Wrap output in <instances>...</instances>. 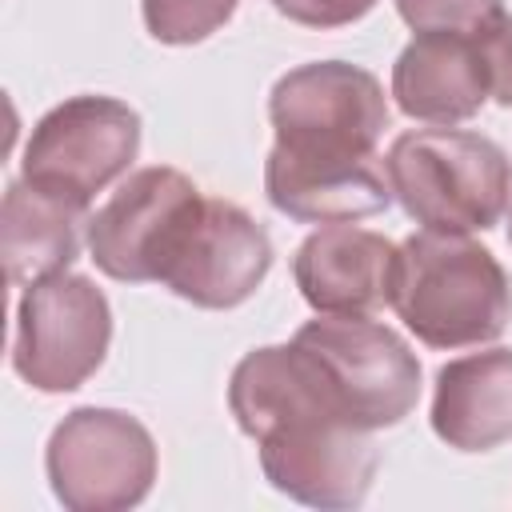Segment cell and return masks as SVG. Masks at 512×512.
Segmentation results:
<instances>
[{
	"instance_id": "1",
	"label": "cell",
	"mask_w": 512,
	"mask_h": 512,
	"mask_svg": "<svg viewBox=\"0 0 512 512\" xmlns=\"http://www.w3.org/2000/svg\"><path fill=\"white\" fill-rule=\"evenodd\" d=\"M228 408L260 444V468L276 492L336 512L364 504L380 452L308 348L292 340L248 352L232 372Z\"/></svg>"
},
{
	"instance_id": "2",
	"label": "cell",
	"mask_w": 512,
	"mask_h": 512,
	"mask_svg": "<svg viewBox=\"0 0 512 512\" xmlns=\"http://www.w3.org/2000/svg\"><path fill=\"white\" fill-rule=\"evenodd\" d=\"M392 308L420 344L472 348L508 328L512 284L484 244L424 228L400 244Z\"/></svg>"
},
{
	"instance_id": "3",
	"label": "cell",
	"mask_w": 512,
	"mask_h": 512,
	"mask_svg": "<svg viewBox=\"0 0 512 512\" xmlns=\"http://www.w3.org/2000/svg\"><path fill=\"white\" fill-rule=\"evenodd\" d=\"M388 184L428 232H484L512 200V160L480 132L416 128L388 148Z\"/></svg>"
},
{
	"instance_id": "4",
	"label": "cell",
	"mask_w": 512,
	"mask_h": 512,
	"mask_svg": "<svg viewBox=\"0 0 512 512\" xmlns=\"http://www.w3.org/2000/svg\"><path fill=\"white\" fill-rule=\"evenodd\" d=\"M276 152L300 164L376 160L388 128V100L372 72L344 60H316L284 72L268 96Z\"/></svg>"
},
{
	"instance_id": "5",
	"label": "cell",
	"mask_w": 512,
	"mask_h": 512,
	"mask_svg": "<svg viewBox=\"0 0 512 512\" xmlns=\"http://www.w3.org/2000/svg\"><path fill=\"white\" fill-rule=\"evenodd\" d=\"M204 200L208 196L176 168L152 164L132 172L88 220V252L96 268L128 284H164L192 224L204 212Z\"/></svg>"
},
{
	"instance_id": "6",
	"label": "cell",
	"mask_w": 512,
	"mask_h": 512,
	"mask_svg": "<svg viewBox=\"0 0 512 512\" xmlns=\"http://www.w3.org/2000/svg\"><path fill=\"white\" fill-rule=\"evenodd\" d=\"M52 492L72 512H124L136 508L156 480L152 432L116 408L68 412L44 452Z\"/></svg>"
},
{
	"instance_id": "7",
	"label": "cell",
	"mask_w": 512,
	"mask_h": 512,
	"mask_svg": "<svg viewBox=\"0 0 512 512\" xmlns=\"http://www.w3.org/2000/svg\"><path fill=\"white\" fill-rule=\"evenodd\" d=\"M112 344L108 296L76 272H52L24 288L16 304L12 368L36 392H72Z\"/></svg>"
},
{
	"instance_id": "8",
	"label": "cell",
	"mask_w": 512,
	"mask_h": 512,
	"mask_svg": "<svg viewBox=\"0 0 512 512\" xmlns=\"http://www.w3.org/2000/svg\"><path fill=\"white\" fill-rule=\"evenodd\" d=\"M140 152V116L112 96H72L44 112L24 144V180L64 204L88 208Z\"/></svg>"
},
{
	"instance_id": "9",
	"label": "cell",
	"mask_w": 512,
	"mask_h": 512,
	"mask_svg": "<svg viewBox=\"0 0 512 512\" xmlns=\"http://www.w3.org/2000/svg\"><path fill=\"white\" fill-rule=\"evenodd\" d=\"M296 344L316 356L344 412L368 432L400 424L420 400V360L388 324L320 312Z\"/></svg>"
},
{
	"instance_id": "10",
	"label": "cell",
	"mask_w": 512,
	"mask_h": 512,
	"mask_svg": "<svg viewBox=\"0 0 512 512\" xmlns=\"http://www.w3.org/2000/svg\"><path fill=\"white\" fill-rule=\"evenodd\" d=\"M272 268V240L232 200H204L180 256L172 260L164 288L196 308H236L244 304Z\"/></svg>"
},
{
	"instance_id": "11",
	"label": "cell",
	"mask_w": 512,
	"mask_h": 512,
	"mask_svg": "<svg viewBox=\"0 0 512 512\" xmlns=\"http://www.w3.org/2000/svg\"><path fill=\"white\" fill-rule=\"evenodd\" d=\"M400 248L368 228L324 224L292 260L300 296L324 316H372L392 304Z\"/></svg>"
},
{
	"instance_id": "12",
	"label": "cell",
	"mask_w": 512,
	"mask_h": 512,
	"mask_svg": "<svg viewBox=\"0 0 512 512\" xmlns=\"http://www.w3.org/2000/svg\"><path fill=\"white\" fill-rule=\"evenodd\" d=\"M392 96L404 116L428 124H460L492 96L476 36L416 32L392 64Z\"/></svg>"
},
{
	"instance_id": "13",
	"label": "cell",
	"mask_w": 512,
	"mask_h": 512,
	"mask_svg": "<svg viewBox=\"0 0 512 512\" xmlns=\"http://www.w3.org/2000/svg\"><path fill=\"white\" fill-rule=\"evenodd\" d=\"M432 432L456 452H492L512 440V348L472 352L436 372Z\"/></svg>"
},
{
	"instance_id": "14",
	"label": "cell",
	"mask_w": 512,
	"mask_h": 512,
	"mask_svg": "<svg viewBox=\"0 0 512 512\" xmlns=\"http://www.w3.org/2000/svg\"><path fill=\"white\" fill-rule=\"evenodd\" d=\"M264 192L276 212L300 224H352L384 212L392 200L388 168H380L376 160L300 164L276 148L264 160Z\"/></svg>"
},
{
	"instance_id": "15",
	"label": "cell",
	"mask_w": 512,
	"mask_h": 512,
	"mask_svg": "<svg viewBox=\"0 0 512 512\" xmlns=\"http://www.w3.org/2000/svg\"><path fill=\"white\" fill-rule=\"evenodd\" d=\"M84 208L64 204L28 180L8 184L0 208V256L8 284H36L52 272H68L80 256Z\"/></svg>"
},
{
	"instance_id": "16",
	"label": "cell",
	"mask_w": 512,
	"mask_h": 512,
	"mask_svg": "<svg viewBox=\"0 0 512 512\" xmlns=\"http://www.w3.org/2000/svg\"><path fill=\"white\" fill-rule=\"evenodd\" d=\"M240 0H140L144 24L160 44H200L208 40Z\"/></svg>"
},
{
	"instance_id": "17",
	"label": "cell",
	"mask_w": 512,
	"mask_h": 512,
	"mask_svg": "<svg viewBox=\"0 0 512 512\" xmlns=\"http://www.w3.org/2000/svg\"><path fill=\"white\" fill-rule=\"evenodd\" d=\"M396 12L412 32L480 36L504 16V4L500 0H396Z\"/></svg>"
},
{
	"instance_id": "18",
	"label": "cell",
	"mask_w": 512,
	"mask_h": 512,
	"mask_svg": "<svg viewBox=\"0 0 512 512\" xmlns=\"http://www.w3.org/2000/svg\"><path fill=\"white\" fill-rule=\"evenodd\" d=\"M280 16L304 28H344L376 8V0H272Z\"/></svg>"
},
{
	"instance_id": "19",
	"label": "cell",
	"mask_w": 512,
	"mask_h": 512,
	"mask_svg": "<svg viewBox=\"0 0 512 512\" xmlns=\"http://www.w3.org/2000/svg\"><path fill=\"white\" fill-rule=\"evenodd\" d=\"M480 52H484V68H488V88L492 96L512 108V12H504L492 28H484L480 36Z\"/></svg>"
},
{
	"instance_id": "20",
	"label": "cell",
	"mask_w": 512,
	"mask_h": 512,
	"mask_svg": "<svg viewBox=\"0 0 512 512\" xmlns=\"http://www.w3.org/2000/svg\"><path fill=\"white\" fill-rule=\"evenodd\" d=\"M508 244H512V200H508Z\"/></svg>"
}]
</instances>
